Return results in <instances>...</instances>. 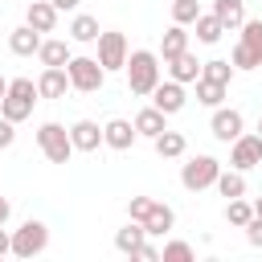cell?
<instances>
[{"label":"cell","mask_w":262,"mask_h":262,"mask_svg":"<svg viewBox=\"0 0 262 262\" xmlns=\"http://www.w3.org/2000/svg\"><path fill=\"white\" fill-rule=\"evenodd\" d=\"M254 213H258V217H262V196H254Z\"/></svg>","instance_id":"cell-42"},{"label":"cell","mask_w":262,"mask_h":262,"mask_svg":"<svg viewBox=\"0 0 262 262\" xmlns=\"http://www.w3.org/2000/svg\"><path fill=\"white\" fill-rule=\"evenodd\" d=\"M209 131L217 143H233L242 131H246V119L237 106H213V119H209Z\"/></svg>","instance_id":"cell-9"},{"label":"cell","mask_w":262,"mask_h":262,"mask_svg":"<svg viewBox=\"0 0 262 262\" xmlns=\"http://www.w3.org/2000/svg\"><path fill=\"white\" fill-rule=\"evenodd\" d=\"M127 57H131L127 37H123L119 29H102V33H98V61H102V70H106V74L127 70Z\"/></svg>","instance_id":"cell-7"},{"label":"cell","mask_w":262,"mask_h":262,"mask_svg":"<svg viewBox=\"0 0 262 262\" xmlns=\"http://www.w3.org/2000/svg\"><path fill=\"white\" fill-rule=\"evenodd\" d=\"M4 254H12V233L0 225V258H4Z\"/></svg>","instance_id":"cell-38"},{"label":"cell","mask_w":262,"mask_h":262,"mask_svg":"<svg viewBox=\"0 0 262 262\" xmlns=\"http://www.w3.org/2000/svg\"><path fill=\"white\" fill-rule=\"evenodd\" d=\"M41 41H45V37H41L33 25H20V29L8 33V49H12L16 57H33V53L41 49Z\"/></svg>","instance_id":"cell-15"},{"label":"cell","mask_w":262,"mask_h":262,"mask_svg":"<svg viewBox=\"0 0 262 262\" xmlns=\"http://www.w3.org/2000/svg\"><path fill=\"white\" fill-rule=\"evenodd\" d=\"M98 16H90V12H78L74 20H70V41H78V45H90V41H98Z\"/></svg>","instance_id":"cell-20"},{"label":"cell","mask_w":262,"mask_h":262,"mask_svg":"<svg viewBox=\"0 0 262 262\" xmlns=\"http://www.w3.org/2000/svg\"><path fill=\"white\" fill-rule=\"evenodd\" d=\"M192 29H196V41H205V45H217V41L225 37V25L217 20V12H201V16L192 20Z\"/></svg>","instance_id":"cell-23"},{"label":"cell","mask_w":262,"mask_h":262,"mask_svg":"<svg viewBox=\"0 0 262 262\" xmlns=\"http://www.w3.org/2000/svg\"><path fill=\"white\" fill-rule=\"evenodd\" d=\"M151 143H156V156H164V160H176V156H184V147H188V139H184L180 131H160Z\"/></svg>","instance_id":"cell-25"},{"label":"cell","mask_w":262,"mask_h":262,"mask_svg":"<svg viewBox=\"0 0 262 262\" xmlns=\"http://www.w3.org/2000/svg\"><path fill=\"white\" fill-rule=\"evenodd\" d=\"M250 217H254V201H246V196L225 201V221H229L233 229H246V225H250Z\"/></svg>","instance_id":"cell-28"},{"label":"cell","mask_w":262,"mask_h":262,"mask_svg":"<svg viewBox=\"0 0 262 262\" xmlns=\"http://www.w3.org/2000/svg\"><path fill=\"white\" fill-rule=\"evenodd\" d=\"M213 12H217V20L225 25V33L242 29V20H246V4H242V0H213Z\"/></svg>","instance_id":"cell-22"},{"label":"cell","mask_w":262,"mask_h":262,"mask_svg":"<svg viewBox=\"0 0 262 262\" xmlns=\"http://www.w3.org/2000/svg\"><path fill=\"white\" fill-rule=\"evenodd\" d=\"M258 135H262V119H258Z\"/></svg>","instance_id":"cell-43"},{"label":"cell","mask_w":262,"mask_h":262,"mask_svg":"<svg viewBox=\"0 0 262 262\" xmlns=\"http://www.w3.org/2000/svg\"><path fill=\"white\" fill-rule=\"evenodd\" d=\"M25 25H33L37 33H53V29H57V8H53V0H33V4L25 8Z\"/></svg>","instance_id":"cell-13"},{"label":"cell","mask_w":262,"mask_h":262,"mask_svg":"<svg viewBox=\"0 0 262 262\" xmlns=\"http://www.w3.org/2000/svg\"><path fill=\"white\" fill-rule=\"evenodd\" d=\"M242 45H246V49L254 53V61L262 66V20H250V16L242 20Z\"/></svg>","instance_id":"cell-30"},{"label":"cell","mask_w":262,"mask_h":262,"mask_svg":"<svg viewBox=\"0 0 262 262\" xmlns=\"http://www.w3.org/2000/svg\"><path fill=\"white\" fill-rule=\"evenodd\" d=\"M66 70H70V86L82 90V94H98L102 82H106V70H102L98 57H70Z\"/></svg>","instance_id":"cell-5"},{"label":"cell","mask_w":262,"mask_h":262,"mask_svg":"<svg viewBox=\"0 0 262 262\" xmlns=\"http://www.w3.org/2000/svg\"><path fill=\"white\" fill-rule=\"evenodd\" d=\"M37 147H41V156H45L49 164H70V156H74L70 127H61V123H41V127H37Z\"/></svg>","instance_id":"cell-3"},{"label":"cell","mask_w":262,"mask_h":262,"mask_svg":"<svg viewBox=\"0 0 262 262\" xmlns=\"http://www.w3.org/2000/svg\"><path fill=\"white\" fill-rule=\"evenodd\" d=\"M246 242L262 250V217H258V213H254V217H250V225H246Z\"/></svg>","instance_id":"cell-36"},{"label":"cell","mask_w":262,"mask_h":262,"mask_svg":"<svg viewBox=\"0 0 262 262\" xmlns=\"http://www.w3.org/2000/svg\"><path fill=\"white\" fill-rule=\"evenodd\" d=\"M172 225H176V213H172V205H164V201H156V205H151V213L143 217L147 237H164Z\"/></svg>","instance_id":"cell-18"},{"label":"cell","mask_w":262,"mask_h":262,"mask_svg":"<svg viewBox=\"0 0 262 262\" xmlns=\"http://www.w3.org/2000/svg\"><path fill=\"white\" fill-rule=\"evenodd\" d=\"M225 90H229V86H221V82L196 78V102H201V106H221V102H225Z\"/></svg>","instance_id":"cell-29"},{"label":"cell","mask_w":262,"mask_h":262,"mask_svg":"<svg viewBox=\"0 0 262 262\" xmlns=\"http://www.w3.org/2000/svg\"><path fill=\"white\" fill-rule=\"evenodd\" d=\"M127 86H131V94H139V98H151V90L164 82L160 78V53H151V49H131V57H127Z\"/></svg>","instance_id":"cell-1"},{"label":"cell","mask_w":262,"mask_h":262,"mask_svg":"<svg viewBox=\"0 0 262 262\" xmlns=\"http://www.w3.org/2000/svg\"><path fill=\"white\" fill-rule=\"evenodd\" d=\"M37 90H41V98H66V90H74L70 70L66 66H45L41 78H37Z\"/></svg>","instance_id":"cell-11"},{"label":"cell","mask_w":262,"mask_h":262,"mask_svg":"<svg viewBox=\"0 0 262 262\" xmlns=\"http://www.w3.org/2000/svg\"><path fill=\"white\" fill-rule=\"evenodd\" d=\"M12 143H16V123L0 115V151H4V147H12Z\"/></svg>","instance_id":"cell-35"},{"label":"cell","mask_w":262,"mask_h":262,"mask_svg":"<svg viewBox=\"0 0 262 262\" xmlns=\"http://www.w3.org/2000/svg\"><path fill=\"white\" fill-rule=\"evenodd\" d=\"M70 139H74V151H98L102 127H98L94 119H78V123L70 127Z\"/></svg>","instance_id":"cell-14"},{"label":"cell","mask_w":262,"mask_h":262,"mask_svg":"<svg viewBox=\"0 0 262 262\" xmlns=\"http://www.w3.org/2000/svg\"><path fill=\"white\" fill-rule=\"evenodd\" d=\"M151 205H156V196H131V201H127V213H131V221H143V217L151 213Z\"/></svg>","instance_id":"cell-33"},{"label":"cell","mask_w":262,"mask_h":262,"mask_svg":"<svg viewBox=\"0 0 262 262\" xmlns=\"http://www.w3.org/2000/svg\"><path fill=\"white\" fill-rule=\"evenodd\" d=\"M4 94H8V78L0 74V102H4Z\"/></svg>","instance_id":"cell-41"},{"label":"cell","mask_w":262,"mask_h":262,"mask_svg":"<svg viewBox=\"0 0 262 262\" xmlns=\"http://www.w3.org/2000/svg\"><path fill=\"white\" fill-rule=\"evenodd\" d=\"M37 57H41V66H70V45L66 41H57V37H49V41H41V49H37Z\"/></svg>","instance_id":"cell-24"},{"label":"cell","mask_w":262,"mask_h":262,"mask_svg":"<svg viewBox=\"0 0 262 262\" xmlns=\"http://www.w3.org/2000/svg\"><path fill=\"white\" fill-rule=\"evenodd\" d=\"M135 139H139V131H135V123H131V119H111V123L102 127V143H106V147H115V151H127Z\"/></svg>","instance_id":"cell-12"},{"label":"cell","mask_w":262,"mask_h":262,"mask_svg":"<svg viewBox=\"0 0 262 262\" xmlns=\"http://www.w3.org/2000/svg\"><path fill=\"white\" fill-rule=\"evenodd\" d=\"M262 164V135L254 131H242L233 143H229V168H237V172H250V168H258Z\"/></svg>","instance_id":"cell-8"},{"label":"cell","mask_w":262,"mask_h":262,"mask_svg":"<svg viewBox=\"0 0 262 262\" xmlns=\"http://www.w3.org/2000/svg\"><path fill=\"white\" fill-rule=\"evenodd\" d=\"M233 74H237V66H233V61H225V57L201 61V78H209V82H221V86H229V82H233Z\"/></svg>","instance_id":"cell-27"},{"label":"cell","mask_w":262,"mask_h":262,"mask_svg":"<svg viewBox=\"0 0 262 262\" xmlns=\"http://www.w3.org/2000/svg\"><path fill=\"white\" fill-rule=\"evenodd\" d=\"M78 4H82V0H53V8H57V12H74Z\"/></svg>","instance_id":"cell-40"},{"label":"cell","mask_w":262,"mask_h":262,"mask_svg":"<svg viewBox=\"0 0 262 262\" xmlns=\"http://www.w3.org/2000/svg\"><path fill=\"white\" fill-rule=\"evenodd\" d=\"M225 201H233V196H246V172H237V168H221V176H217V184H213Z\"/></svg>","instance_id":"cell-26"},{"label":"cell","mask_w":262,"mask_h":262,"mask_svg":"<svg viewBox=\"0 0 262 262\" xmlns=\"http://www.w3.org/2000/svg\"><path fill=\"white\" fill-rule=\"evenodd\" d=\"M201 16V0H172V20L176 25H192Z\"/></svg>","instance_id":"cell-32"},{"label":"cell","mask_w":262,"mask_h":262,"mask_svg":"<svg viewBox=\"0 0 262 262\" xmlns=\"http://www.w3.org/2000/svg\"><path fill=\"white\" fill-rule=\"evenodd\" d=\"M131 123H135V131H139L143 139H156L160 131H168V115H164L160 106H143V111H139Z\"/></svg>","instance_id":"cell-17"},{"label":"cell","mask_w":262,"mask_h":262,"mask_svg":"<svg viewBox=\"0 0 262 262\" xmlns=\"http://www.w3.org/2000/svg\"><path fill=\"white\" fill-rule=\"evenodd\" d=\"M8 217H12V201L0 196V225H8Z\"/></svg>","instance_id":"cell-39"},{"label":"cell","mask_w":262,"mask_h":262,"mask_svg":"<svg viewBox=\"0 0 262 262\" xmlns=\"http://www.w3.org/2000/svg\"><path fill=\"white\" fill-rule=\"evenodd\" d=\"M37 98H41V90H37L33 78H8V94H4V102H0V115L12 119V123H25V119L33 115V102H37Z\"/></svg>","instance_id":"cell-2"},{"label":"cell","mask_w":262,"mask_h":262,"mask_svg":"<svg viewBox=\"0 0 262 262\" xmlns=\"http://www.w3.org/2000/svg\"><path fill=\"white\" fill-rule=\"evenodd\" d=\"M49 250V225L45 221H25L20 229H12V254L16 258H37Z\"/></svg>","instance_id":"cell-4"},{"label":"cell","mask_w":262,"mask_h":262,"mask_svg":"<svg viewBox=\"0 0 262 262\" xmlns=\"http://www.w3.org/2000/svg\"><path fill=\"white\" fill-rule=\"evenodd\" d=\"M0 4H4V0H0Z\"/></svg>","instance_id":"cell-44"},{"label":"cell","mask_w":262,"mask_h":262,"mask_svg":"<svg viewBox=\"0 0 262 262\" xmlns=\"http://www.w3.org/2000/svg\"><path fill=\"white\" fill-rule=\"evenodd\" d=\"M131 258H139V262H160V246H151V242H143Z\"/></svg>","instance_id":"cell-37"},{"label":"cell","mask_w":262,"mask_h":262,"mask_svg":"<svg viewBox=\"0 0 262 262\" xmlns=\"http://www.w3.org/2000/svg\"><path fill=\"white\" fill-rule=\"evenodd\" d=\"M143 242H147V229H143V221H127V225L115 233V250H119V254H127V258H131V254H135Z\"/></svg>","instance_id":"cell-19"},{"label":"cell","mask_w":262,"mask_h":262,"mask_svg":"<svg viewBox=\"0 0 262 262\" xmlns=\"http://www.w3.org/2000/svg\"><path fill=\"white\" fill-rule=\"evenodd\" d=\"M229 61H233L237 70H258V61H254V53H250V49H246L242 41L233 45V53H229Z\"/></svg>","instance_id":"cell-34"},{"label":"cell","mask_w":262,"mask_h":262,"mask_svg":"<svg viewBox=\"0 0 262 262\" xmlns=\"http://www.w3.org/2000/svg\"><path fill=\"white\" fill-rule=\"evenodd\" d=\"M217 176H221V164H217L213 156H192V160L180 168V184H184L188 192L213 188V184H217Z\"/></svg>","instance_id":"cell-6"},{"label":"cell","mask_w":262,"mask_h":262,"mask_svg":"<svg viewBox=\"0 0 262 262\" xmlns=\"http://www.w3.org/2000/svg\"><path fill=\"white\" fill-rule=\"evenodd\" d=\"M188 25H168V33L160 37V61H172V57H180L184 49H188V33H184Z\"/></svg>","instance_id":"cell-16"},{"label":"cell","mask_w":262,"mask_h":262,"mask_svg":"<svg viewBox=\"0 0 262 262\" xmlns=\"http://www.w3.org/2000/svg\"><path fill=\"white\" fill-rule=\"evenodd\" d=\"M164 66H168V74H172V78H176V82H184V86H188V82H196V78H201V61H196V57H192V53H188V49H184V53H180V57H172V61H164Z\"/></svg>","instance_id":"cell-21"},{"label":"cell","mask_w":262,"mask_h":262,"mask_svg":"<svg viewBox=\"0 0 262 262\" xmlns=\"http://www.w3.org/2000/svg\"><path fill=\"white\" fill-rule=\"evenodd\" d=\"M184 102H188V94H184V82H176V78H168L151 90V106H160L164 115H180Z\"/></svg>","instance_id":"cell-10"},{"label":"cell","mask_w":262,"mask_h":262,"mask_svg":"<svg viewBox=\"0 0 262 262\" xmlns=\"http://www.w3.org/2000/svg\"><path fill=\"white\" fill-rule=\"evenodd\" d=\"M160 258H164V262H192V258H196V250H192L188 242H180V237H172V242H164V250H160Z\"/></svg>","instance_id":"cell-31"}]
</instances>
